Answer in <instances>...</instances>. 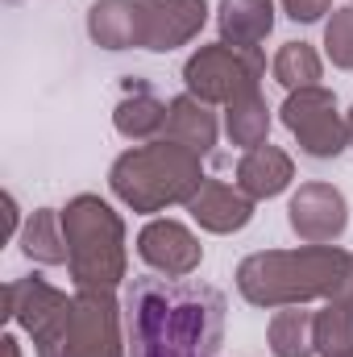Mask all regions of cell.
I'll list each match as a JSON object with an SVG mask.
<instances>
[{
    "instance_id": "1",
    "label": "cell",
    "mask_w": 353,
    "mask_h": 357,
    "mask_svg": "<svg viewBox=\"0 0 353 357\" xmlns=\"http://www.w3.org/2000/svg\"><path fill=\"white\" fill-rule=\"evenodd\" d=\"M125 328L133 357H216L225 341V295L191 278H133Z\"/></svg>"
},
{
    "instance_id": "2",
    "label": "cell",
    "mask_w": 353,
    "mask_h": 357,
    "mask_svg": "<svg viewBox=\"0 0 353 357\" xmlns=\"http://www.w3.org/2000/svg\"><path fill=\"white\" fill-rule=\"evenodd\" d=\"M350 250L341 245H299V250H262L237 266V291L246 303L278 312L303 307L312 299H337Z\"/></svg>"
},
{
    "instance_id": "3",
    "label": "cell",
    "mask_w": 353,
    "mask_h": 357,
    "mask_svg": "<svg viewBox=\"0 0 353 357\" xmlns=\"http://www.w3.org/2000/svg\"><path fill=\"white\" fill-rule=\"evenodd\" d=\"M204 178L208 175H204L200 154L158 137V142L125 150L108 171V187L125 208H133L142 216H154V212H163L171 204L187 208V199L204 187Z\"/></svg>"
},
{
    "instance_id": "4",
    "label": "cell",
    "mask_w": 353,
    "mask_h": 357,
    "mask_svg": "<svg viewBox=\"0 0 353 357\" xmlns=\"http://www.w3.org/2000/svg\"><path fill=\"white\" fill-rule=\"evenodd\" d=\"M63 233H67V270L75 291H112L129 274L125 254V220L121 212L100 195H75L63 208Z\"/></svg>"
},
{
    "instance_id": "5",
    "label": "cell",
    "mask_w": 353,
    "mask_h": 357,
    "mask_svg": "<svg viewBox=\"0 0 353 357\" xmlns=\"http://www.w3.org/2000/svg\"><path fill=\"white\" fill-rule=\"evenodd\" d=\"M125 307L112 291H75L33 333L38 357H125Z\"/></svg>"
},
{
    "instance_id": "6",
    "label": "cell",
    "mask_w": 353,
    "mask_h": 357,
    "mask_svg": "<svg viewBox=\"0 0 353 357\" xmlns=\"http://www.w3.org/2000/svg\"><path fill=\"white\" fill-rule=\"evenodd\" d=\"M262 79H266L262 50H241V46H229V42L200 46L183 63V84L204 104H233L241 96H254Z\"/></svg>"
},
{
    "instance_id": "7",
    "label": "cell",
    "mask_w": 353,
    "mask_h": 357,
    "mask_svg": "<svg viewBox=\"0 0 353 357\" xmlns=\"http://www.w3.org/2000/svg\"><path fill=\"white\" fill-rule=\"evenodd\" d=\"M283 125L291 129V137L299 142V150L308 158H337L350 146V125L337 108V96L329 88H303V91H287L283 108H278Z\"/></svg>"
},
{
    "instance_id": "8",
    "label": "cell",
    "mask_w": 353,
    "mask_h": 357,
    "mask_svg": "<svg viewBox=\"0 0 353 357\" xmlns=\"http://www.w3.org/2000/svg\"><path fill=\"white\" fill-rule=\"evenodd\" d=\"M287 225L303 245H337L350 229V204L333 183H299L287 204Z\"/></svg>"
},
{
    "instance_id": "9",
    "label": "cell",
    "mask_w": 353,
    "mask_h": 357,
    "mask_svg": "<svg viewBox=\"0 0 353 357\" xmlns=\"http://www.w3.org/2000/svg\"><path fill=\"white\" fill-rule=\"evenodd\" d=\"M137 258L163 278H187L204 262V245L187 225H179L171 216H154L137 233Z\"/></svg>"
},
{
    "instance_id": "10",
    "label": "cell",
    "mask_w": 353,
    "mask_h": 357,
    "mask_svg": "<svg viewBox=\"0 0 353 357\" xmlns=\"http://www.w3.org/2000/svg\"><path fill=\"white\" fill-rule=\"evenodd\" d=\"M208 25V0H142V50L171 54L200 38Z\"/></svg>"
},
{
    "instance_id": "11",
    "label": "cell",
    "mask_w": 353,
    "mask_h": 357,
    "mask_svg": "<svg viewBox=\"0 0 353 357\" xmlns=\"http://www.w3.org/2000/svg\"><path fill=\"white\" fill-rule=\"evenodd\" d=\"M187 212H191V220H195L204 233L229 237V233H241V229L254 220V199H250L237 183L204 178V187L187 199Z\"/></svg>"
},
{
    "instance_id": "12",
    "label": "cell",
    "mask_w": 353,
    "mask_h": 357,
    "mask_svg": "<svg viewBox=\"0 0 353 357\" xmlns=\"http://www.w3.org/2000/svg\"><path fill=\"white\" fill-rule=\"evenodd\" d=\"M163 137L175 142V146H183V150H191V154H200V158H208V154L216 150V137H220V125H216L212 104L195 100L191 91L175 96V100H171V112H167Z\"/></svg>"
},
{
    "instance_id": "13",
    "label": "cell",
    "mask_w": 353,
    "mask_h": 357,
    "mask_svg": "<svg viewBox=\"0 0 353 357\" xmlns=\"http://www.w3.org/2000/svg\"><path fill=\"white\" fill-rule=\"evenodd\" d=\"M167 112H171V104H163L146 84H133V79H129L121 104L112 108V125H117V133H121L125 142L146 146V142H158V137H163Z\"/></svg>"
},
{
    "instance_id": "14",
    "label": "cell",
    "mask_w": 353,
    "mask_h": 357,
    "mask_svg": "<svg viewBox=\"0 0 353 357\" xmlns=\"http://www.w3.org/2000/svg\"><path fill=\"white\" fill-rule=\"evenodd\" d=\"M291 178H295V162H291V154L287 150H278V146H254V150H246L241 154V162H237V187L258 204V199H274V195H283L287 187H291Z\"/></svg>"
},
{
    "instance_id": "15",
    "label": "cell",
    "mask_w": 353,
    "mask_h": 357,
    "mask_svg": "<svg viewBox=\"0 0 353 357\" xmlns=\"http://www.w3.org/2000/svg\"><path fill=\"white\" fill-rule=\"evenodd\" d=\"M220 42L241 50H262V42L274 29V0H220L216 8Z\"/></svg>"
},
{
    "instance_id": "16",
    "label": "cell",
    "mask_w": 353,
    "mask_h": 357,
    "mask_svg": "<svg viewBox=\"0 0 353 357\" xmlns=\"http://www.w3.org/2000/svg\"><path fill=\"white\" fill-rule=\"evenodd\" d=\"M88 38L104 50L142 46V0H96L88 8Z\"/></svg>"
},
{
    "instance_id": "17",
    "label": "cell",
    "mask_w": 353,
    "mask_h": 357,
    "mask_svg": "<svg viewBox=\"0 0 353 357\" xmlns=\"http://www.w3.org/2000/svg\"><path fill=\"white\" fill-rule=\"evenodd\" d=\"M17 241H21V254L29 262H38V266H63L71 258L67 233H63V212H54V208H38L25 220V229H21Z\"/></svg>"
},
{
    "instance_id": "18",
    "label": "cell",
    "mask_w": 353,
    "mask_h": 357,
    "mask_svg": "<svg viewBox=\"0 0 353 357\" xmlns=\"http://www.w3.org/2000/svg\"><path fill=\"white\" fill-rule=\"evenodd\" d=\"M312 320H316V312H303V307H278V312L270 316V328H266L270 354L274 357H316V333H312Z\"/></svg>"
},
{
    "instance_id": "19",
    "label": "cell",
    "mask_w": 353,
    "mask_h": 357,
    "mask_svg": "<svg viewBox=\"0 0 353 357\" xmlns=\"http://www.w3.org/2000/svg\"><path fill=\"white\" fill-rule=\"evenodd\" d=\"M270 75H274L278 88H287V91L320 88V79H324V59H320L316 46H308V42H287V46H278V54H274V63H270Z\"/></svg>"
},
{
    "instance_id": "20",
    "label": "cell",
    "mask_w": 353,
    "mask_h": 357,
    "mask_svg": "<svg viewBox=\"0 0 353 357\" xmlns=\"http://www.w3.org/2000/svg\"><path fill=\"white\" fill-rule=\"evenodd\" d=\"M225 133H229V142L241 146V150L266 146V137H270V104L262 100V91L225 104Z\"/></svg>"
},
{
    "instance_id": "21",
    "label": "cell",
    "mask_w": 353,
    "mask_h": 357,
    "mask_svg": "<svg viewBox=\"0 0 353 357\" xmlns=\"http://www.w3.org/2000/svg\"><path fill=\"white\" fill-rule=\"evenodd\" d=\"M316 354L320 357H353V307L350 303H324L312 320Z\"/></svg>"
},
{
    "instance_id": "22",
    "label": "cell",
    "mask_w": 353,
    "mask_h": 357,
    "mask_svg": "<svg viewBox=\"0 0 353 357\" xmlns=\"http://www.w3.org/2000/svg\"><path fill=\"white\" fill-rule=\"evenodd\" d=\"M324 54L333 67L353 71V4L333 8V17L324 21Z\"/></svg>"
},
{
    "instance_id": "23",
    "label": "cell",
    "mask_w": 353,
    "mask_h": 357,
    "mask_svg": "<svg viewBox=\"0 0 353 357\" xmlns=\"http://www.w3.org/2000/svg\"><path fill=\"white\" fill-rule=\"evenodd\" d=\"M283 4V13L295 21V25H312V21H320L324 13H333V0H278Z\"/></svg>"
},
{
    "instance_id": "24",
    "label": "cell",
    "mask_w": 353,
    "mask_h": 357,
    "mask_svg": "<svg viewBox=\"0 0 353 357\" xmlns=\"http://www.w3.org/2000/svg\"><path fill=\"white\" fill-rule=\"evenodd\" d=\"M329 303H350V307H353V254H350V266H345V274H341L337 299H329Z\"/></svg>"
},
{
    "instance_id": "25",
    "label": "cell",
    "mask_w": 353,
    "mask_h": 357,
    "mask_svg": "<svg viewBox=\"0 0 353 357\" xmlns=\"http://www.w3.org/2000/svg\"><path fill=\"white\" fill-rule=\"evenodd\" d=\"M4 212H8V237H13L17 225H21V212H17V199L13 195H4Z\"/></svg>"
},
{
    "instance_id": "26",
    "label": "cell",
    "mask_w": 353,
    "mask_h": 357,
    "mask_svg": "<svg viewBox=\"0 0 353 357\" xmlns=\"http://www.w3.org/2000/svg\"><path fill=\"white\" fill-rule=\"evenodd\" d=\"M0 354H4V357H21V345H17V337H13V333H4V337H0Z\"/></svg>"
},
{
    "instance_id": "27",
    "label": "cell",
    "mask_w": 353,
    "mask_h": 357,
    "mask_svg": "<svg viewBox=\"0 0 353 357\" xmlns=\"http://www.w3.org/2000/svg\"><path fill=\"white\" fill-rule=\"evenodd\" d=\"M345 125H350V146H353V108H350V116H345Z\"/></svg>"
}]
</instances>
